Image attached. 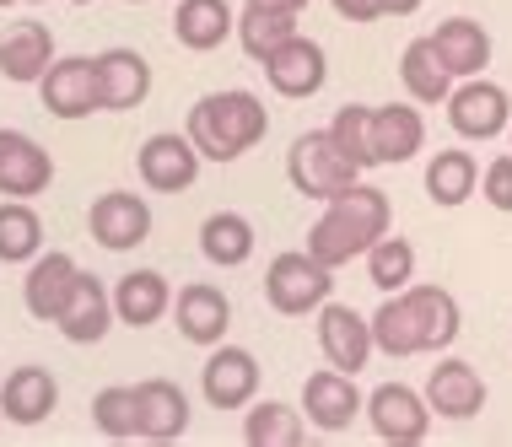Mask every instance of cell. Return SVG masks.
<instances>
[{"label": "cell", "instance_id": "1", "mask_svg": "<svg viewBox=\"0 0 512 447\" xmlns=\"http://www.w3.org/2000/svg\"><path fill=\"white\" fill-rule=\"evenodd\" d=\"M372 324V351H383L389 361L410 356H437L459 340L464 329V307L448 286H399L383 291V307L367 318Z\"/></svg>", "mask_w": 512, "mask_h": 447}, {"label": "cell", "instance_id": "2", "mask_svg": "<svg viewBox=\"0 0 512 447\" xmlns=\"http://www.w3.org/2000/svg\"><path fill=\"white\" fill-rule=\"evenodd\" d=\"M389 227H394L389 194H383L378 184H367V178H356L351 189H340L335 200H324V211L313 216L308 254L318 264H329V270H340V264L362 259Z\"/></svg>", "mask_w": 512, "mask_h": 447}, {"label": "cell", "instance_id": "3", "mask_svg": "<svg viewBox=\"0 0 512 447\" xmlns=\"http://www.w3.org/2000/svg\"><path fill=\"white\" fill-rule=\"evenodd\" d=\"M184 135L195 141V151L205 162H238L248 157L259 141L270 135V114H265V97L248 92V87H221V92H205L195 97L184 119Z\"/></svg>", "mask_w": 512, "mask_h": 447}, {"label": "cell", "instance_id": "4", "mask_svg": "<svg viewBox=\"0 0 512 447\" xmlns=\"http://www.w3.org/2000/svg\"><path fill=\"white\" fill-rule=\"evenodd\" d=\"M329 297H335V270H329V264H318L308 248H286V254L270 259V270H265V302H270V313L308 318Z\"/></svg>", "mask_w": 512, "mask_h": 447}, {"label": "cell", "instance_id": "5", "mask_svg": "<svg viewBox=\"0 0 512 447\" xmlns=\"http://www.w3.org/2000/svg\"><path fill=\"white\" fill-rule=\"evenodd\" d=\"M356 178H362V167H356L345 151L329 141V130H308L297 135L292 151H286V184H292L302 200H335L340 189H351Z\"/></svg>", "mask_w": 512, "mask_h": 447}, {"label": "cell", "instance_id": "6", "mask_svg": "<svg viewBox=\"0 0 512 447\" xmlns=\"http://www.w3.org/2000/svg\"><path fill=\"white\" fill-rule=\"evenodd\" d=\"M442 108H448V130L459 141H502L507 119H512V92L491 76H464V81H453Z\"/></svg>", "mask_w": 512, "mask_h": 447}, {"label": "cell", "instance_id": "7", "mask_svg": "<svg viewBox=\"0 0 512 447\" xmlns=\"http://www.w3.org/2000/svg\"><path fill=\"white\" fill-rule=\"evenodd\" d=\"M362 415L372 426V437L389 447H415L432 437V410H426V394L410 383H378L372 394H362Z\"/></svg>", "mask_w": 512, "mask_h": 447}, {"label": "cell", "instance_id": "8", "mask_svg": "<svg viewBox=\"0 0 512 447\" xmlns=\"http://www.w3.org/2000/svg\"><path fill=\"white\" fill-rule=\"evenodd\" d=\"M200 167H205V157L184 130H157L135 151V173H141L146 194H189L200 184Z\"/></svg>", "mask_w": 512, "mask_h": 447}, {"label": "cell", "instance_id": "9", "mask_svg": "<svg viewBox=\"0 0 512 447\" xmlns=\"http://www.w3.org/2000/svg\"><path fill=\"white\" fill-rule=\"evenodd\" d=\"M259 65H265L270 92L286 97V103H308V97H318V92H324V81H329V54H324V44H318V38H308L302 27L286 38L281 49H270Z\"/></svg>", "mask_w": 512, "mask_h": 447}, {"label": "cell", "instance_id": "10", "mask_svg": "<svg viewBox=\"0 0 512 447\" xmlns=\"http://www.w3.org/2000/svg\"><path fill=\"white\" fill-rule=\"evenodd\" d=\"M33 87H38V97H44L49 114L65 119V124L103 114L98 108V65H92V54H54L49 71L38 76Z\"/></svg>", "mask_w": 512, "mask_h": 447}, {"label": "cell", "instance_id": "11", "mask_svg": "<svg viewBox=\"0 0 512 447\" xmlns=\"http://www.w3.org/2000/svg\"><path fill=\"white\" fill-rule=\"evenodd\" d=\"M421 394H426V410H432V421L464 426V421H475V415L486 410L491 388H486V377L469 367L464 356H442V351H437V367L426 372V388H421Z\"/></svg>", "mask_w": 512, "mask_h": 447}, {"label": "cell", "instance_id": "12", "mask_svg": "<svg viewBox=\"0 0 512 447\" xmlns=\"http://www.w3.org/2000/svg\"><path fill=\"white\" fill-rule=\"evenodd\" d=\"M200 399L211 404L216 415H238L248 399H259V361L243 345H211L200 367Z\"/></svg>", "mask_w": 512, "mask_h": 447}, {"label": "cell", "instance_id": "13", "mask_svg": "<svg viewBox=\"0 0 512 447\" xmlns=\"http://www.w3.org/2000/svg\"><path fill=\"white\" fill-rule=\"evenodd\" d=\"M302 421L313 431H324V437H345L356 421H362V388H356L351 372H308V383H302Z\"/></svg>", "mask_w": 512, "mask_h": 447}, {"label": "cell", "instance_id": "14", "mask_svg": "<svg viewBox=\"0 0 512 447\" xmlns=\"http://www.w3.org/2000/svg\"><path fill=\"white\" fill-rule=\"evenodd\" d=\"M87 232L98 248H108V254H130V248H141L151 237V200L135 189H108L92 200Z\"/></svg>", "mask_w": 512, "mask_h": 447}, {"label": "cell", "instance_id": "15", "mask_svg": "<svg viewBox=\"0 0 512 447\" xmlns=\"http://www.w3.org/2000/svg\"><path fill=\"white\" fill-rule=\"evenodd\" d=\"M313 334H318V351H324V361L335 372H367L372 361V324L367 313H356V307H345L329 297L324 307L313 313Z\"/></svg>", "mask_w": 512, "mask_h": 447}, {"label": "cell", "instance_id": "16", "mask_svg": "<svg viewBox=\"0 0 512 447\" xmlns=\"http://www.w3.org/2000/svg\"><path fill=\"white\" fill-rule=\"evenodd\" d=\"M173 324L184 334L189 345H200V351H211V345L227 340L232 329V297L221 286H205V281H189L173 291Z\"/></svg>", "mask_w": 512, "mask_h": 447}, {"label": "cell", "instance_id": "17", "mask_svg": "<svg viewBox=\"0 0 512 447\" xmlns=\"http://www.w3.org/2000/svg\"><path fill=\"white\" fill-rule=\"evenodd\" d=\"M92 65H98V108L103 114H130V108H141L151 97V60L141 49H103L92 54Z\"/></svg>", "mask_w": 512, "mask_h": 447}, {"label": "cell", "instance_id": "18", "mask_svg": "<svg viewBox=\"0 0 512 447\" xmlns=\"http://www.w3.org/2000/svg\"><path fill=\"white\" fill-rule=\"evenodd\" d=\"M54 184V157L27 130H0V200H38Z\"/></svg>", "mask_w": 512, "mask_h": 447}, {"label": "cell", "instance_id": "19", "mask_svg": "<svg viewBox=\"0 0 512 447\" xmlns=\"http://www.w3.org/2000/svg\"><path fill=\"white\" fill-rule=\"evenodd\" d=\"M108 297H114V324H124V329H151L173 313V281L162 270H151V264L124 270L108 286Z\"/></svg>", "mask_w": 512, "mask_h": 447}, {"label": "cell", "instance_id": "20", "mask_svg": "<svg viewBox=\"0 0 512 447\" xmlns=\"http://www.w3.org/2000/svg\"><path fill=\"white\" fill-rule=\"evenodd\" d=\"M54 329H60L71 345H98V340H108V329H114V297H108V281H98L92 270H76L71 297H65L60 318H54Z\"/></svg>", "mask_w": 512, "mask_h": 447}, {"label": "cell", "instance_id": "21", "mask_svg": "<svg viewBox=\"0 0 512 447\" xmlns=\"http://www.w3.org/2000/svg\"><path fill=\"white\" fill-rule=\"evenodd\" d=\"M184 431H189V394L173 377H146V383H135V437L178 442Z\"/></svg>", "mask_w": 512, "mask_h": 447}, {"label": "cell", "instance_id": "22", "mask_svg": "<svg viewBox=\"0 0 512 447\" xmlns=\"http://www.w3.org/2000/svg\"><path fill=\"white\" fill-rule=\"evenodd\" d=\"M421 151H426V119L410 97L372 108V157H378V167H405Z\"/></svg>", "mask_w": 512, "mask_h": 447}, {"label": "cell", "instance_id": "23", "mask_svg": "<svg viewBox=\"0 0 512 447\" xmlns=\"http://www.w3.org/2000/svg\"><path fill=\"white\" fill-rule=\"evenodd\" d=\"M432 38V49H437V60L448 65V76L453 81H464V76H486L491 71V27L486 22H475V17H448V22H437V33H426Z\"/></svg>", "mask_w": 512, "mask_h": 447}, {"label": "cell", "instance_id": "24", "mask_svg": "<svg viewBox=\"0 0 512 447\" xmlns=\"http://www.w3.org/2000/svg\"><path fill=\"white\" fill-rule=\"evenodd\" d=\"M81 264L71 254H60V248H49V254H33L27 259V281H22V307L27 318H38V324H54L60 318L65 297H71V281H76Z\"/></svg>", "mask_w": 512, "mask_h": 447}, {"label": "cell", "instance_id": "25", "mask_svg": "<svg viewBox=\"0 0 512 447\" xmlns=\"http://www.w3.org/2000/svg\"><path fill=\"white\" fill-rule=\"evenodd\" d=\"M54 410H60V383H54L49 367L27 361V367L6 372V383H0V415L11 426H44Z\"/></svg>", "mask_w": 512, "mask_h": 447}, {"label": "cell", "instance_id": "26", "mask_svg": "<svg viewBox=\"0 0 512 447\" xmlns=\"http://www.w3.org/2000/svg\"><path fill=\"white\" fill-rule=\"evenodd\" d=\"M195 243H200L205 264H216V270H243V264L254 259V248H259V232L243 211H211L200 221Z\"/></svg>", "mask_w": 512, "mask_h": 447}, {"label": "cell", "instance_id": "27", "mask_svg": "<svg viewBox=\"0 0 512 447\" xmlns=\"http://www.w3.org/2000/svg\"><path fill=\"white\" fill-rule=\"evenodd\" d=\"M232 22H238L232 0H178L173 38H178V49H189V54H211L232 38Z\"/></svg>", "mask_w": 512, "mask_h": 447}, {"label": "cell", "instance_id": "28", "mask_svg": "<svg viewBox=\"0 0 512 447\" xmlns=\"http://www.w3.org/2000/svg\"><path fill=\"white\" fill-rule=\"evenodd\" d=\"M54 54L60 49H54V33L44 22H17V27H6V38H0V76L17 81V87H33V81L49 71Z\"/></svg>", "mask_w": 512, "mask_h": 447}, {"label": "cell", "instance_id": "29", "mask_svg": "<svg viewBox=\"0 0 512 447\" xmlns=\"http://www.w3.org/2000/svg\"><path fill=\"white\" fill-rule=\"evenodd\" d=\"M399 87H405L415 108H442V97L453 92V76L437 60L432 38H410L405 44V54H399Z\"/></svg>", "mask_w": 512, "mask_h": 447}, {"label": "cell", "instance_id": "30", "mask_svg": "<svg viewBox=\"0 0 512 447\" xmlns=\"http://www.w3.org/2000/svg\"><path fill=\"white\" fill-rule=\"evenodd\" d=\"M238 415H243V442L248 447H297L308 437L302 410L286 399H248Z\"/></svg>", "mask_w": 512, "mask_h": 447}, {"label": "cell", "instance_id": "31", "mask_svg": "<svg viewBox=\"0 0 512 447\" xmlns=\"http://www.w3.org/2000/svg\"><path fill=\"white\" fill-rule=\"evenodd\" d=\"M426 194H432V205L442 211H459L464 200H475V184H480V162L469 157L464 146H448L437 151V157H426Z\"/></svg>", "mask_w": 512, "mask_h": 447}, {"label": "cell", "instance_id": "32", "mask_svg": "<svg viewBox=\"0 0 512 447\" xmlns=\"http://www.w3.org/2000/svg\"><path fill=\"white\" fill-rule=\"evenodd\" d=\"M292 33H297V17H292V11H265V6H243L238 22H232V38H238V49H243L254 65L265 60L270 49H281Z\"/></svg>", "mask_w": 512, "mask_h": 447}, {"label": "cell", "instance_id": "33", "mask_svg": "<svg viewBox=\"0 0 512 447\" xmlns=\"http://www.w3.org/2000/svg\"><path fill=\"white\" fill-rule=\"evenodd\" d=\"M44 254V221L27 200H0V264H27Z\"/></svg>", "mask_w": 512, "mask_h": 447}, {"label": "cell", "instance_id": "34", "mask_svg": "<svg viewBox=\"0 0 512 447\" xmlns=\"http://www.w3.org/2000/svg\"><path fill=\"white\" fill-rule=\"evenodd\" d=\"M362 259H367V281L378 291H399V286L415 281V243H410V237H399L394 227L383 232Z\"/></svg>", "mask_w": 512, "mask_h": 447}, {"label": "cell", "instance_id": "35", "mask_svg": "<svg viewBox=\"0 0 512 447\" xmlns=\"http://www.w3.org/2000/svg\"><path fill=\"white\" fill-rule=\"evenodd\" d=\"M329 141L362 167V173H372V167H378V157H372V103L335 108V119H329Z\"/></svg>", "mask_w": 512, "mask_h": 447}, {"label": "cell", "instance_id": "36", "mask_svg": "<svg viewBox=\"0 0 512 447\" xmlns=\"http://www.w3.org/2000/svg\"><path fill=\"white\" fill-rule=\"evenodd\" d=\"M92 426H98V437H108V442H130L135 437V388H124V383L98 388V399H92Z\"/></svg>", "mask_w": 512, "mask_h": 447}, {"label": "cell", "instance_id": "37", "mask_svg": "<svg viewBox=\"0 0 512 447\" xmlns=\"http://www.w3.org/2000/svg\"><path fill=\"white\" fill-rule=\"evenodd\" d=\"M480 200L491 205V211H502V216H512V151L507 157H491L486 167H480Z\"/></svg>", "mask_w": 512, "mask_h": 447}, {"label": "cell", "instance_id": "38", "mask_svg": "<svg viewBox=\"0 0 512 447\" xmlns=\"http://www.w3.org/2000/svg\"><path fill=\"white\" fill-rule=\"evenodd\" d=\"M329 6H335V17H340V22H351V27L383 22V0H329Z\"/></svg>", "mask_w": 512, "mask_h": 447}, {"label": "cell", "instance_id": "39", "mask_svg": "<svg viewBox=\"0 0 512 447\" xmlns=\"http://www.w3.org/2000/svg\"><path fill=\"white\" fill-rule=\"evenodd\" d=\"M243 6H265V11H292V17H302V11H308V0H243Z\"/></svg>", "mask_w": 512, "mask_h": 447}, {"label": "cell", "instance_id": "40", "mask_svg": "<svg viewBox=\"0 0 512 447\" xmlns=\"http://www.w3.org/2000/svg\"><path fill=\"white\" fill-rule=\"evenodd\" d=\"M426 0H383V17H415Z\"/></svg>", "mask_w": 512, "mask_h": 447}, {"label": "cell", "instance_id": "41", "mask_svg": "<svg viewBox=\"0 0 512 447\" xmlns=\"http://www.w3.org/2000/svg\"><path fill=\"white\" fill-rule=\"evenodd\" d=\"M17 6H44V0H17Z\"/></svg>", "mask_w": 512, "mask_h": 447}, {"label": "cell", "instance_id": "42", "mask_svg": "<svg viewBox=\"0 0 512 447\" xmlns=\"http://www.w3.org/2000/svg\"><path fill=\"white\" fill-rule=\"evenodd\" d=\"M124 6H151V0H124Z\"/></svg>", "mask_w": 512, "mask_h": 447}, {"label": "cell", "instance_id": "43", "mask_svg": "<svg viewBox=\"0 0 512 447\" xmlns=\"http://www.w3.org/2000/svg\"><path fill=\"white\" fill-rule=\"evenodd\" d=\"M6 6H17V0H0V11H6Z\"/></svg>", "mask_w": 512, "mask_h": 447}, {"label": "cell", "instance_id": "44", "mask_svg": "<svg viewBox=\"0 0 512 447\" xmlns=\"http://www.w3.org/2000/svg\"><path fill=\"white\" fill-rule=\"evenodd\" d=\"M71 6H92V0H71Z\"/></svg>", "mask_w": 512, "mask_h": 447}, {"label": "cell", "instance_id": "45", "mask_svg": "<svg viewBox=\"0 0 512 447\" xmlns=\"http://www.w3.org/2000/svg\"><path fill=\"white\" fill-rule=\"evenodd\" d=\"M507 141H512V119H507Z\"/></svg>", "mask_w": 512, "mask_h": 447}]
</instances>
